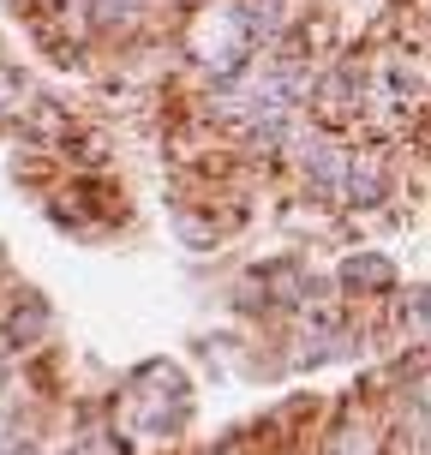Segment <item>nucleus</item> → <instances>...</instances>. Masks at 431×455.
I'll use <instances>...</instances> for the list:
<instances>
[{
	"label": "nucleus",
	"instance_id": "1",
	"mask_svg": "<svg viewBox=\"0 0 431 455\" xmlns=\"http://www.w3.org/2000/svg\"><path fill=\"white\" fill-rule=\"evenodd\" d=\"M78 455H108V450H102V437H91V443H84Z\"/></svg>",
	"mask_w": 431,
	"mask_h": 455
},
{
	"label": "nucleus",
	"instance_id": "2",
	"mask_svg": "<svg viewBox=\"0 0 431 455\" xmlns=\"http://www.w3.org/2000/svg\"><path fill=\"white\" fill-rule=\"evenodd\" d=\"M0 96H12V78H6V67H0Z\"/></svg>",
	"mask_w": 431,
	"mask_h": 455
}]
</instances>
